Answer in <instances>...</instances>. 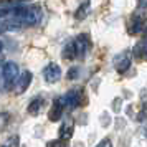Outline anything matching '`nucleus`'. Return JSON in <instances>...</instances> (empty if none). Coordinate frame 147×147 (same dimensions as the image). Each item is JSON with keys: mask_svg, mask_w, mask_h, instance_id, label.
I'll return each mask as SVG.
<instances>
[{"mask_svg": "<svg viewBox=\"0 0 147 147\" xmlns=\"http://www.w3.org/2000/svg\"><path fill=\"white\" fill-rule=\"evenodd\" d=\"M41 7L25 3L23 0H5L0 7V28L2 33L35 27L41 22Z\"/></svg>", "mask_w": 147, "mask_h": 147, "instance_id": "1", "label": "nucleus"}, {"mask_svg": "<svg viewBox=\"0 0 147 147\" xmlns=\"http://www.w3.org/2000/svg\"><path fill=\"white\" fill-rule=\"evenodd\" d=\"M18 66L13 61H2V89L8 91L15 86V83L18 80Z\"/></svg>", "mask_w": 147, "mask_h": 147, "instance_id": "2", "label": "nucleus"}, {"mask_svg": "<svg viewBox=\"0 0 147 147\" xmlns=\"http://www.w3.org/2000/svg\"><path fill=\"white\" fill-rule=\"evenodd\" d=\"M73 47H74L76 58H84L86 53H88V50L91 48V38H89L86 33L78 35V36L73 40Z\"/></svg>", "mask_w": 147, "mask_h": 147, "instance_id": "3", "label": "nucleus"}, {"mask_svg": "<svg viewBox=\"0 0 147 147\" xmlns=\"http://www.w3.org/2000/svg\"><path fill=\"white\" fill-rule=\"evenodd\" d=\"M131 51H122V53L116 55V58H114V68H116V71L117 73H126L127 69L131 68Z\"/></svg>", "mask_w": 147, "mask_h": 147, "instance_id": "4", "label": "nucleus"}, {"mask_svg": "<svg viewBox=\"0 0 147 147\" xmlns=\"http://www.w3.org/2000/svg\"><path fill=\"white\" fill-rule=\"evenodd\" d=\"M142 30H146V15L134 13L131 17V23H129V33L136 35V33H140Z\"/></svg>", "mask_w": 147, "mask_h": 147, "instance_id": "5", "label": "nucleus"}, {"mask_svg": "<svg viewBox=\"0 0 147 147\" xmlns=\"http://www.w3.org/2000/svg\"><path fill=\"white\" fill-rule=\"evenodd\" d=\"M30 83H32V73H30V71H23V73L18 76L17 83H15L13 93H15V94H23V93L28 89Z\"/></svg>", "mask_w": 147, "mask_h": 147, "instance_id": "6", "label": "nucleus"}, {"mask_svg": "<svg viewBox=\"0 0 147 147\" xmlns=\"http://www.w3.org/2000/svg\"><path fill=\"white\" fill-rule=\"evenodd\" d=\"M43 78L47 83H56L61 78V68L55 63H50L45 69H43Z\"/></svg>", "mask_w": 147, "mask_h": 147, "instance_id": "7", "label": "nucleus"}, {"mask_svg": "<svg viewBox=\"0 0 147 147\" xmlns=\"http://www.w3.org/2000/svg\"><path fill=\"white\" fill-rule=\"evenodd\" d=\"M63 101H65V106L68 109H74V107L80 104L81 99V89H69L65 96H61Z\"/></svg>", "mask_w": 147, "mask_h": 147, "instance_id": "8", "label": "nucleus"}, {"mask_svg": "<svg viewBox=\"0 0 147 147\" xmlns=\"http://www.w3.org/2000/svg\"><path fill=\"white\" fill-rule=\"evenodd\" d=\"M73 131H74V122L71 117H66V119L61 122L60 129H58V137L60 139H69L73 136Z\"/></svg>", "mask_w": 147, "mask_h": 147, "instance_id": "9", "label": "nucleus"}, {"mask_svg": "<svg viewBox=\"0 0 147 147\" xmlns=\"http://www.w3.org/2000/svg\"><path fill=\"white\" fill-rule=\"evenodd\" d=\"M65 101H63V98H58V99H55L53 106H51V111H50V114H48V117H50V121H60L61 116H63V109H65Z\"/></svg>", "mask_w": 147, "mask_h": 147, "instance_id": "10", "label": "nucleus"}, {"mask_svg": "<svg viewBox=\"0 0 147 147\" xmlns=\"http://www.w3.org/2000/svg\"><path fill=\"white\" fill-rule=\"evenodd\" d=\"M43 98H35V99H32V102L28 104V113L32 114V116H36V114H40L41 107H43Z\"/></svg>", "mask_w": 147, "mask_h": 147, "instance_id": "11", "label": "nucleus"}, {"mask_svg": "<svg viewBox=\"0 0 147 147\" xmlns=\"http://www.w3.org/2000/svg\"><path fill=\"white\" fill-rule=\"evenodd\" d=\"M132 53L136 55V56H139V58H146L147 60V38L142 40V41H139V43L136 45Z\"/></svg>", "mask_w": 147, "mask_h": 147, "instance_id": "12", "label": "nucleus"}, {"mask_svg": "<svg viewBox=\"0 0 147 147\" xmlns=\"http://www.w3.org/2000/svg\"><path fill=\"white\" fill-rule=\"evenodd\" d=\"M88 10H89V0H81V5L80 8L76 10V18H84L88 13Z\"/></svg>", "mask_w": 147, "mask_h": 147, "instance_id": "13", "label": "nucleus"}, {"mask_svg": "<svg viewBox=\"0 0 147 147\" xmlns=\"http://www.w3.org/2000/svg\"><path fill=\"white\" fill-rule=\"evenodd\" d=\"M80 76V69L78 68H71L69 71H68V78L69 80H74V78H78Z\"/></svg>", "mask_w": 147, "mask_h": 147, "instance_id": "14", "label": "nucleus"}, {"mask_svg": "<svg viewBox=\"0 0 147 147\" xmlns=\"http://www.w3.org/2000/svg\"><path fill=\"white\" fill-rule=\"evenodd\" d=\"M5 146H18V137H17V136H13V137H12V139H8L7 142H5Z\"/></svg>", "mask_w": 147, "mask_h": 147, "instance_id": "15", "label": "nucleus"}, {"mask_svg": "<svg viewBox=\"0 0 147 147\" xmlns=\"http://www.w3.org/2000/svg\"><path fill=\"white\" fill-rule=\"evenodd\" d=\"M48 146H66V139H61V140H51V142H48Z\"/></svg>", "mask_w": 147, "mask_h": 147, "instance_id": "16", "label": "nucleus"}, {"mask_svg": "<svg viewBox=\"0 0 147 147\" xmlns=\"http://www.w3.org/2000/svg\"><path fill=\"white\" fill-rule=\"evenodd\" d=\"M98 146H99V147H102V146H113V142H111L109 139H104V140H101Z\"/></svg>", "mask_w": 147, "mask_h": 147, "instance_id": "17", "label": "nucleus"}, {"mask_svg": "<svg viewBox=\"0 0 147 147\" xmlns=\"http://www.w3.org/2000/svg\"><path fill=\"white\" fill-rule=\"evenodd\" d=\"M137 2H139L140 8H147V0H137Z\"/></svg>", "mask_w": 147, "mask_h": 147, "instance_id": "18", "label": "nucleus"}]
</instances>
